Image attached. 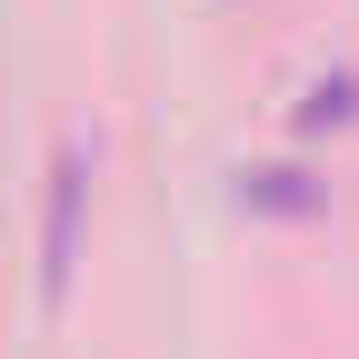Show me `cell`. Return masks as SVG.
Instances as JSON below:
<instances>
[{
    "mask_svg": "<svg viewBox=\"0 0 359 359\" xmlns=\"http://www.w3.org/2000/svg\"><path fill=\"white\" fill-rule=\"evenodd\" d=\"M349 110H359V90H349V80H320V90H309V110H299V120L320 130V120H349Z\"/></svg>",
    "mask_w": 359,
    "mask_h": 359,
    "instance_id": "cell-3",
    "label": "cell"
},
{
    "mask_svg": "<svg viewBox=\"0 0 359 359\" xmlns=\"http://www.w3.org/2000/svg\"><path fill=\"white\" fill-rule=\"evenodd\" d=\"M80 200H90V160L80 150H60V170H50V210H40V290H70V259H80Z\"/></svg>",
    "mask_w": 359,
    "mask_h": 359,
    "instance_id": "cell-1",
    "label": "cell"
},
{
    "mask_svg": "<svg viewBox=\"0 0 359 359\" xmlns=\"http://www.w3.org/2000/svg\"><path fill=\"white\" fill-rule=\"evenodd\" d=\"M240 200L250 210H290V219L320 210V190H299V170H240Z\"/></svg>",
    "mask_w": 359,
    "mask_h": 359,
    "instance_id": "cell-2",
    "label": "cell"
}]
</instances>
